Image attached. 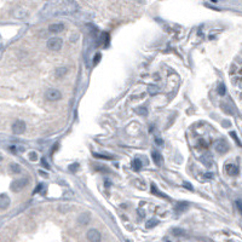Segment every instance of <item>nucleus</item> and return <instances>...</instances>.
Returning a JSON list of instances; mask_svg holds the SVG:
<instances>
[{
    "label": "nucleus",
    "mask_w": 242,
    "mask_h": 242,
    "mask_svg": "<svg viewBox=\"0 0 242 242\" xmlns=\"http://www.w3.org/2000/svg\"><path fill=\"white\" fill-rule=\"evenodd\" d=\"M88 222H90V214L88 213H82L79 217V223H81L82 225H86Z\"/></svg>",
    "instance_id": "nucleus-16"
},
{
    "label": "nucleus",
    "mask_w": 242,
    "mask_h": 242,
    "mask_svg": "<svg viewBox=\"0 0 242 242\" xmlns=\"http://www.w3.org/2000/svg\"><path fill=\"white\" fill-rule=\"evenodd\" d=\"M0 161H1V156H0Z\"/></svg>",
    "instance_id": "nucleus-36"
},
{
    "label": "nucleus",
    "mask_w": 242,
    "mask_h": 242,
    "mask_svg": "<svg viewBox=\"0 0 242 242\" xmlns=\"http://www.w3.org/2000/svg\"><path fill=\"white\" fill-rule=\"evenodd\" d=\"M63 45V40L60 38H51L50 40L47 41V47L52 51H58L62 49Z\"/></svg>",
    "instance_id": "nucleus-4"
},
{
    "label": "nucleus",
    "mask_w": 242,
    "mask_h": 242,
    "mask_svg": "<svg viewBox=\"0 0 242 242\" xmlns=\"http://www.w3.org/2000/svg\"><path fill=\"white\" fill-rule=\"evenodd\" d=\"M224 171H225L226 174H229V176H237L239 172H240V168H239V166L235 165V163H226V165L224 166Z\"/></svg>",
    "instance_id": "nucleus-7"
},
{
    "label": "nucleus",
    "mask_w": 242,
    "mask_h": 242,
    "mask_svg": "<svg viewBox=\"0 0 242 242\" xmlns=\"http://www.w3.org/2000/svg\"><path fill=\"white\" fill-rule=\"evenodd\" d=\"M217 91H218V93H219L221 96H224V95L226 93V87H225V85H224V84H219Z\"/></svg>",
    "instance_id": "nucleus-19"
},
{
    "label": "nucleus",
    "mask_w": 242,
    "mask_h": 242,
    "mask_svg": "<svg viewBox=\"0 0 242 242\" xmlns=\"http://www.w3.org/2000/svg\"><path fill=\"white\" fill-rule=\"evenodd\" d=\"M151 193H153L154 195H158V196H160V197H163V199H168L167 196H165V195L162 194L161 191H159V190L156 189V186H155L154 184H151Z\"/></svg>",
    "instance_id": "nucleus-17"
},
{
    "label": "nucleus",
    "mask_w": 242,
    "mask_h": 242,
    "mask_svg": "<svg viewBox=\"0 0 242 242\" xmlns=\"http://www.w3.org/2000/svg\"><path fill=\"white\" fill-rule=\"evenodd\" d=\"M159 92H160V87H159V86H156V85H150V86H148V93H149V95L154 96V95H156V93H159Z\"/></svg>",
    "instance_id": "nucleus-14"
},
{
    "label": "nucleus",
    "mask_w": 242,
    "mask_h": 242,
    "mask_svg": "<svg viewBox=\"0 0 242 242\" xmlns=\"http://www.w3.org/2000/svg\"><path fill=\"white\" fill-rule=\"evenodd\" d=\"M142 166H143V163L139 159H135L133 162H132V168L136 171V172H138V171H141L142 170Z\"/></svg>",
    "instance_id": "nucleus-15"
},
{
    "label": "nucleus",
    "mask_w": 242,
    "mask_h": 242,
    "mask_svg": "<svg viewBox=\"0 0 242 242\" xmlns=\"http://www.w3.org/2000/svg\"><path fill=\"white\" fill-rule=\"evenodd\" d=\"M49 6L51 7V15H63V14H73L75 12L79 6L76 2L73 1H57V2H52L49 4Z\"/></svg>",
    "instance_id": "nucleus-1"
},
{
    "label": "nucleus",
    "mask_w": 242,
    "mask_h": 242,
    "mask_svg": "<svg viewBox=\"0 0 242 242\" xmlns=\"http://www.w3.org/2000/svg\"><path fill=\"white\" fill-rule=\"evenodd\" d=\"M87 240L90 242H101V234H100V231L98 230H96V229H90L88 231H87Z\"/></svg>",
    "instance_id": "nucleus-5"
},
{
    "label": "nucleus",
    "mask_w": 242,
    "mask_h": 242,
    "mask_svg": "<svg viewBox=\"0 0 242 242\" xmlns=\"http://www.w3.org/2000/svg\"><path fill=\"white\" fill-rule=\"evenodd\" d=\"M214 148H216V151H218L219 154H225L229 150V144L224 139H219V141L216 142Z\"/></svg>",
    "instance_id": "nucleus-6"
},
{
    "label": "nucleus",
    "mask_w": 242,
    "mask_h": 242,
    "mask_svg": "<svg viewBox=\"0 0 242 242\" xmlns=\"http://www.w3.org/2000/svg\"><path fill=\"white\" fill-rule=\"evenodd\" d=\"M136 113H138V114L142 115V116H145V115L148 114V110H146L145 107H139V108L136 109Z\"/></svg>",
    "instance_id": "nucleus-21"
},
{
    "label": "nucleus",
    "mask_w": 242,
    "mask_h": 242,
    "mask_svg": "<svg viewBox=\"0 0 242 242\" xmlns=\"http://www.w3.org/2000/svg\"><path fill=\"white\" fill-rule=\"evenodd\" d=\"M236 207H237V209L242 213V201L241 200H237V201H236Z\"/></svg>",
    "instance_id": "nucleus-28"
},
{
    "label": "nucleus",
    "mask_w": 242,
    "mask_h": 242,
    "mask_svg": "<svg viewBox=\"0 0 242 242\" xmlns=\"http://www.w3.org/2000/svg\"><path fill=\"white\" fill-rule=\"evenodd\" d=\"M15 16H16L17 18H20V20H23V18H25V17L28 16V14H27L24 10H17V11L15 12Z\"/></svg>",
    "instance_id": "nucleus-18"
},
{
    "label": "nucleus",
    "mask_w": 242,
    "mask_h": 242,
    "mask_svg": "<svg viewBox=\"0 0 242 242\" xmlns=\"http://www.w3.org/2000/svg\"><path fill=\"white\" fill-rule=\"evenodd\" d=\"M28 183H29V181H28L27 178L17 179V181H15L12 184H11L10 189H11L12 191H15V193H18V191H21L23 188H25V186L28 185Z\"/></svg>",
    "instance_id": "nucleus-2"
},
{
    "label": "nucleus",
    "mask_w": 242,
    "mask_h": 242,
    "mask_svg": "<svg viewBox=\"0 0 242 242\" xmlns=\"http://www.w3.org/2000/svg\"><path fill=\"white\" fill-rule=\"evenodd\" d=\"M10 206V197L6 194H0V209H6Z\"/></svg>",
    "instance_id": "nucleus-9"
},
{
    "label": "nucleus",
    "mask_w": 242,
    "mask_h": 242,
    "mask_svg": "<svg viewBox=\"0 0 242 242\" xmlns=\"http://www.w3.org/2000/svg\"><path fill=\"white\" fill-rule=\"evenodd\" d=\"M76 168H78V163H73V166L69 167V170H72V171H75Z\"/></svg>",
    "instance_id": "nucleus-32"
},
{
    "label": "nucleus",
    "mask_w": 242,
    "mask_h": 242,
    "mask_svg": "<svg viewBox=\"0 0 242 242\" xmlns=\"http://www.w3.org/2000/svg\"><path fill=\"white\" fill-rule=\"evenodd\" d=\"M158 224H159V222H158L156 219H150V221H148V223H146V228H148V229H153V228H155Z\"/></svg>",
    "instance_id": "nucleus-20"
},
{
    "label": "nucleus",
    "mask_w": 242,
    "mask_h": 242,
    "mask_svg": "<svg viewBox=\"0 0 242 242\" xmlns=\"http://www.w3.org/2000/svg\"><path fill=\"white\" fill-rule=\"evenodd\" d=\"M42 163H44V167H45V168H49V165L46 163V161H45V160H42Z\"/></svg>",
    "instance_id": "nucleus-34"
},
{
    "label": "nucleus",
    "mask_w": 242,
    "mask_h": 242,
    "mask_svg": "<svg viewBox=\"0 0 242 242\" xmlns=\"http://www.w3.org/2000/svg\"><path fill=\"white\" fill-rule=\"evenodd\" d=\"M155 142H156V144H159V145H163V141H162L161 138H159V137H156V138H155Z\"/></svg>",
    "instance_id": "nucleus-29"
},
{
    "label": "nucleus",
    "mask_w": 242,
    "mask_h": 242,
    "mask_svg": "<svg viewBox=\"0 0 242 242\" xmlns=\"http://www.w3.org/2000/svg\"><path fill=\"white\" fill-rule=\"evenodd\" d=\"M40 174H42V176H44V177H47V174H46V173H45V172H41V171H40Z\"/></svg>",
    "instance_id": "nucleus-35"
},
{
    "label": "nucleus",
    "mask_w": 242,
    "mask_h": 242,
    "mask_svg": "<svg viewBox=\"0 0 242 242\" xmlns=\"http://www.w3.org/2000/svg\"><path fill=\"white\" fill-rule=\"evenodd\" d=\"M173 234L176 236H183L184 235V230H182V229H174L173 230Z\"/></svg>",
    "instance_id": "nucleus-26"
},
{
    "label": "nucleus",
    "mask_w": 242,
    "mask_h": 242,
    "mask_svg": "<svg viewBox=\"0 0 242 242\" xmlns=\"http://www.w3.org/2000/svg\"><path fill=\"white\" fill-rule=\"evenodd\" d=\"M151 158H153V160L155 162V165L156 166H162V163H163V159H162L161 154L160 153H158V151H151Z\"/></svg>",
    "instance_id": "nucleus-11"
},
{
    "label": "nucleus",
    "mask_w": 242,
    "mask_h": 242,
    "mask_svg": "<svg viewBox=\"0 0 242 242\" xmlns=\"http://www.w3.org/2000/svg\"><path fill=\"white\" fill-rule=\"evenodd\" d=\"M28 158H29V160H30V161H37V160L39 159V158H38V153H37V151H30Z\"/></svg>",
    "instance_id": "nucleus-24"
},
{
    "label": "nucleus",
    "mask_w": 242,
    "mask_h": 242,
    "mask_svg": "<svg viewBox=\"0 0 242 242\" xmlns=\"http://www.w3.org/2000/svg\"><path fill=\"white\" fill-rule=\"evenodd\" d=\"M68 73V68H65V67H62V68H57L56 69V72H55V75H56V78H63L65 74Z\"/></svg>",
    "instance_id": "nucleus-13"
},
{
    "label": "nucleus",
    "mask_w": 242,
    "mask_h": 242,
    "mask_svg": "<svg viewBox=\"0 0 242 242\" xmlns=\"http://www.w3.org/2000/svg\"><path fill=\"white\" fill-rule=\"evenodd\" d=\"M10 170H11L14 173H20V172H21L20 166H18L17 163H12V165L10 166Z\"/></svg>",
    "instance_id": "nucleus-23"
},
{
    "label": "nucleus",
    "mask_w": 242,
    "mask_h": 242,
    "mask_svg": "<svg viewBox=\"0 0 242 242\" xmlns=\"http://www.w3.org/2000/svg\"><path fill=\"white\" fill-rule=\"evenodd\" d=\"M186 208H188V203L186 202H178L176 205V207H174V209H176L177 213H183Z\"/></svg>",
    "instance_id": "nucleus-12"
},
{
    "label": "nucleus",
    "mask_w": 242,
    "mask_h": 242,
    "mask_svg": "<svg viewBox=\"0 0 242 242\" xmlns=\"http://www.w3.org/2000/svg\"><path fill=\"white\" fill-rule=\"evenodd\" d=\"M199 145H200V148H207V142L205 141V139H200L199 141Z\"/></svg>",
    "instance_id": "nucleus-27"
},
{
    "label": "nucleus",
    "mask_w": 242,
    "mask_h": 242,
    "mask_svg": "<svg viewBox=\"0 0 242 242\" xmlns=\"http://www.w3.org/2000/svg\"><path fill=\"white\" fill-rule=\"evenodd\" d=\"M24 131H25V123L23 121L18 120L12 125V132L15 135H22Z\"/></svg>",
    "instance_id": "nucleus-8"
},
{
    "label": "nucleus",
    "mask_w": 242,
    "mask_h": 242,
    "mask_svg": "<svg viewBox=\"0 0 242 242\" xmlns=\"http://www.w3.org/2000/svg\"><path fill=\"white\" fill-rule=\"evenodd\" d=\"M93 156L97 158V159H104V160H111V159H114L113 156H104V155H101V154H93Z\"/></svg>",
    "instance_id": "nucleus-25"
},
{
    "label": "nucleus",
    "mask_w": 242,
    "mask_h": 242,
    "mask_svg": "<svg viewBox=\"0 0 242 242\" xmlns=\"http://www.w3.org/2000/svg\"><path fill=\"white\" fill-rule=\"evenodd\" d=\"M45 97H46L47 101L56 102V101H60V98H62V93H60L58 90L50 88V90H47V91L45 92Z\"/></svg>",
    "instance_id": "nucleus-3"
},
{
    "label": "nucleus",
    "mask_w": 242,
    "mask_h": 242,
    "mask_svg": "<svg viewBox=\"0 0 242 242\" xmlns=\"http://www.w3.org/2000/svg\"><path fill=\"white\" fill-rule=\"evenodd\" d=\"M64 29V24L63 23H52L49 25V30L51 33H60Z\"/></svg>",
    "instance_id": "nucleus-10"
},
{
    "label": "nucleus",
    "mask_w": 242,
    "mask_h": 242,
    "mask_svg": "<svg viewBox=\"0 0 242 242\" xmlns=\"http://www.w3.org/2000/svg\"><path fill=\"white\" fill-rule=\"evenodd\" d=\"M184 186L188 188V189H190V190H193V186L190 185V183H184Z\"/></svg>",
    "instance_id": "nucleus-33"
},
{
    "label": "nucleus",
    "mask_w": 242,
    "mask_h": 242,
    "mask_svg": "<svg viewBox=\"0 0 242 242\" xmlns=\"http://www.w3.org/2000/svg\"><path fill=\"white\" fill-rule=\"evenodd\" d=\"M230 136H231V138H232L234 141L236 142V144H237L239 146H242V143H241V141L239 139V137H237V135H236V132H230Z\"/></svg>",
    "instance_id": "nucleus-22"
},
{
    "label": "nucleus",
    "mask_w": 242,
    "mask_h": 242,
    "mask_svg": "<svg viewBox=\"0 0 242 242\" xmlns=\"http://www.w3.org/2000/svg\"><path fill=\"white\" fill-rule=\"evenodd\" d=\"M42 189H44V185H42V183H40V184L38 185V188H37V190H35V193H37V191H41Z\"/></svg>",
    "instance_id": "nucleus-31"
},
{
    "label": "nucleus",
    "mask_w": 242,
    "mask_h": 242,
    "mask_svg": "<svg viewBox=\"0 0 242 242\" xmlns=\"http://www.w3.org/2000/svg\"><path fill=\"white\" fill-rule=\"evenodd\" d=\"M98 60H101V55H100V53H97V55H96V57H95V62H93V64H95V65L98 63Z\"/></svg>",
    "instance_id": "nucleus-30"
}]
</instances>
